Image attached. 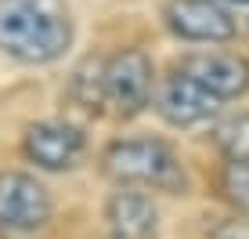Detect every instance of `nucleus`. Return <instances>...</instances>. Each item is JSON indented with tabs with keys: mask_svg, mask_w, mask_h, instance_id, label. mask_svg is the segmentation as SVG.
I'll use <instances>...</instances> for the list:
<instances>
[{
	"mask_svg": "<svg viewBox=\"0 0 249 239\" xmlns=\"http://www.w3.org/2000/svg\"><path fill=\"white\" fill-rule=\"evenodd\" d=\"M220 192L238 214H249V159H228L220 170Z\"/></svg>",
	"mask_w": 249,
	"mask_h": 239,
	"instance_id": "9b49d317",
	"label": "nucleus"
},
{
	"mask_svg": "<svg viewBox=\"0 0 249 239\" xmlns=\"http://www.w3.org/2000/svg\"><path fill=\"white\" fill-rule=\"evenodd\" d=\"M22 149L40 170H69L87 156V134L62 120H44L25 131Z\"/></svg>",
	"mask_w": 249,
	"mask_h": 239,
	"instance_id": "423d86ee",
	"label": "nucleus"
},
{
	"mask_svg": "<svg viewBox=\"0 0 249 239\" xmlns=\"http://www.w3.org/2000/svg\"><path fill=\"white\" fill-rule=\"evenodd\" d=\"M101 167L116 185L130 189H156L170 196L188 189V174L177 152L159 138H119L101 152Z\"/></svg>",
	"mask_w": 249,
	"mask_h": 239,
	"instance_id": "f03ea898",
	"label": "nucleus"
},
{
	"mask_svg": "<svg viewBox=\"0 0 249 239\" xmlns=\"http://www.w3.org/2000/svg\"><path fill=\"white\" fill-rule=\"evenodd\" d=\"M181 73H188L192 80H199L202 87H210L217 98H238L249 91V62L238 55H224V51H199L188 55L181 65Z\"/></svg>",
	"mask_w": 249,
	"mask_h": 239,
	"instance_id": "6e6552de",
	"label": "nucleus"
},
{
	"mask_svg": "<svg viewBox=\"0 0 249 239\" xmlns=\"http://www.w3.org/2000/svg\"><path fill=\"white\" fill-rule=\"evenodd\" d=\"M166 25L181 40H195V44H224L235 37V19L217 0H170Z\"/></svg>",
	"mask_w": 249,
	"mask_h": 239,
	"instance_id": "0eeeda50",
	"label": "nucleus"
},
{
	"mask_svg": "<svg viewBox=\"0 0 249 239\" xmlns=\"http://www.w3.org/2000/svg\"><path fill=\"white\" fill-rule=\"evenodd\" d=\"M51 221V192L25 170L0 174V225L11 232H36Z\"/></svg>",
	"mask_w": 249,
	"mask_h": 239,
	"instance_id": "20e7f679",
	"label": "nucleus"
},
{
	"mask_svg": "<svg viewBox=\"0 0 249 239\" xmlns=\"http://www.w3.org/2000/svg\"><path fill=\"white\" fill-rule=\"evenodd\" d=\"M101 80H105V98L119 116H137L141 109L152 105L156 98V69H152L144 51H116L105 65H101Z\"/></svg>",
	"mask_w": 249,
	"mask_h": 239,
	"instance_id": "7ed1b4c3",
	"label": "nucleus"
},
{
	"mask_svg": "<svg viewBox=\"0 0 249 239\" xmlns=\"http://www.w3.org/2000/svg\"><path fill=\"white\" fill-rule=\"evenodd\" d=\"M213 145L224 159H249V113L224 116L213 127Z\"/></svg>",
	"mask_w": 249,
	"mask_h": 239,
	"instance_id": "9d476101",
	"label": "nucleus"
},
{
	"mask_svg": "<svg viewBox=\"0 0 249 239\" xmlns=\"http://www.w3.org/2000/svg\"><path fill=\"white\" fill-rule=\"evenodd\" d=\"M72 44V22L54 0H4L0 51L25 65H47Z\"/></svg>",
	"mask_w": 249,
	"mask_h": 239,
	"instance_id": "f257e3e1",
	"label": "nucleus"
},
{
	"mask_svg": "<svg viewBox=\"0 0 249 239\" xmlns=\"http://www.w3.org/2000/svg\"><path fill=\"white\" fill-rule=\"evenodd\" d=\"M220 101L224 98H217L210 87H202L199 80H192L188 73L177 69L156 87L152 105L170 127H195V123H206V120L217 116Z\"/></svg>",
	"mask_w": 249,
	"mask_h": 239,
	"instance_id": "39448f33",
	"label": "nucleus"
},
{
	"mask_svg": "<svg viewBox=\"0 0 249 239\" xmlns=\"http://www.w3.org/2000/svg\"><path fill=\"white\" fill-rule=\"evenodd\" d=\"M105 225H108V239H156L159 210L144 192L119 185V192H112L105 203Z\"/></svg>",
	"mask_w": 249,
	"mask_h": 239,
	"instance_id": "1a4fd4ad",
	"label": "nucleus"
}]
</instances>
